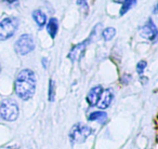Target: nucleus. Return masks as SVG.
I'll list each match as a JSON object with an SVG mask.
<instances>
[{
    "label": "nucleus",
    "instance_id": "f257e3e1",
    "mask_svg": "<svg viewBox=\"0 0 158 149\" xmlns=\"http://www.w3.org/2000/svg\"><path fill=\"white\" fill-rule=\"evenodd\" d=\"M36 89V77L33 70L23 69L19 72L14 83L15 93L21 99L27 101L31 99Z\"/></svg>",
    "mask_w": 158,
    "mask_h": 149
},
{
    "label": "nucleus",
    "instance_id": "f03ea898",
    "mask_svg": "<svg viewBox=\"0 0 158 149\" xmlns=\"http://www.w3.org/2000/svg\"><path fill=\"white\" fill-rule=\"evenodd\" d=\"M0 115L6 121H14L19 117V106L13 99H3L0 104Z\"/></svg>",
    "mask_w": 158,
    "mask_h": 149
},
{
    "label": "nucleus",
    "instance_id": "7ed1b4c3",
    "mask_svg": "<svg viewBox=\"0 0 158 149\" xmlns=\"http://www.w3.org/2000/svg\"><path fill=\"white\" fill-rule=\"evenodd\" d=\"M91 133H92V130H91L90 127L82 124V123H77L70 130V142L73 144H75V143H84L91 135Z\"/></svg>",
    "mask_w": 158,
    "mask_h": 149
},
{
    "label": "nucleus",
    "instance_id": "20e7f679",
    "mask_svg": "<svg viewBox=\"0 0 158 149\" xmlns=\"http://www.w3.org/2000/svg\"><path fill=\"white\" fill-rule=\"evenodd\" d=\"M19 26L16 18H6L0 22V40H7L14 35Z\"/></svg>",
    "mask_w": 158,
    "mask_h": 149
},
{
    "label": "nucleus",
    "instance_id": "39448f33",
    "mask_svg": "<svg viewBox=\"0 0 158 149\" xmlns=\"http://www.w3.org/2000/svg\"><path fill=\"white\" fill-rule=\"evenodd\" d=\"M35 43L31 35H22L14 44L16 53L20 55H26L34 50Z\"/></svg>",
    "mask_w": 158,
    "mask_h": 149
},
{
    "label": "nucleus",
    "instance_id": "423d86ee",
    "mask_svg": "<svg viewBox=\"0 0 158 149\" xmlns=\"http://www.w3.org/2000/svg\"><path fill=\"white\" fill-rule=\"evenodd\" d=\"M140 34L145 39L156 40V38H157V28H156V25L154 24L153 21L152 20L147 21L146 24L141 28Z\"/></svg>",
    "mask_w": 158,
    "mask_h": 149
},
{
    "label": "nucleus",
    "instance_id": "0eeeda50",
    "mask_svg": "<svg viewBox=\"0 0 158 149\" xmlns=\"http://www.w3.org/2000/svg\"><path fill=\"white\" fill-rule=\"evenodd\" d=\"M89 42H90V39H87V40H85L84 42H81V43L76 44V46L70 50V52L68 53V58H69L72 62H75V61H77V59L80 58L82 53H84L85 49H86L87 44H88Z\"/></svg>",
    "mask_w": 158,
    "mask_h": 149
},
{
    "label": "nucleus",
    "instance_id": "6e6552de",
    "mask_svg": "<svg viewBox=\"0 0 158 149\" xmlns=\"http://www.w3.org/2000/svg\"><path fill=\"white\" fill-rule=\"evenodd\" d=\"M102 89L101 86H97L94 88H92L90 91H89L88 95H87V102L90 106H97L98 102L100 99V96L102 94Z\"/></svg>",
    "mask_w": 158,
    "mask_h": 149
},
{
    "label": "nucleus",
    "instance_id": "1a4fd4ad",
    "mask_svg": "<svg viewBox=\"0 0 158 149\" xmlns=\"http://www.w3.org/2000/svg\"><path fill=\"white\" fill-rule=\"evenodd\" d=\"M112 101H113V92L112 90L107 89L105 91H102V94L100 96V99L98 102L97 106L99 108H101V109H105V108H107L110 105Z\"/></svg>",
    "mask_w": 158,
    "mask_h": 149
},
{
    "label": "nucleus",
    "instance_id": "9d476101",
    "mask_svg": "<svg viewBox=\"0 0 158 149\" xmlns=\"http://www.w3.org/2000/svg\"><path fill=\"white\" fill-rule=\"evenodd\" d=\"M57 29H59V22H57V20L54 18H50L48 25H47V30H48L49 35H50V37L52 39H54L55 36H56Z\"/></svg>",
    "mask_w": 158,
    "mask_h": 149
},
{
    "label": "nucleus",
    "instance_id": "9b49d317",
    "mask_svg": "<svg viewBox=\"0 0 158 149\" xmlns=\"http://www.w3.org/2000/svg\"><path fill=\"white\" fill-rule=\"evenodd\" d=\"M88 119L90 121H98L101 124H104L107 120V115L104 111H93L92 114L89 115Z\"/></svg>",
    "mask_w": 158,
    "mask_h": 149
},
{
    "label": "nucleus",
    "instance_id": "f8f14e48",
    "mask_svg": "<svg viewBox=\"0 0 158 149\" xmlns=\"http://www.w3.org/2000/svg\"><path fill=\"white\" fill-rule=\"evenodd\" d=\"M33 18L35 20V22L37 23V25L39 27H42L46 25L47 16H46V14L42 11H40V10H36V11L33 12Z\"/></svg>",
    "mask_w": 158,
    "mask_h": 149
},
{
    "label": "nucleus",
    "instance_id": "ddd939ff",
    "mask_svg": "<svg viewBox=\"0 0 158 149\" xmlns=\"http://www.w3.org/2000/svg\"><path fill=\"white\" fill-rule=\"evenodd\" d=\"M136 0H123V7H121L120 10V15H123L126 14L132 7L135 6Z\"/></svg>",
    "mask_w": 158,
    "mask_h": 149
},
{
    "label": "nucleus",
    "instance_id": "4468645a",
    "mask_svg": "<svg viewBox=\"0 0 158 149\" xmlns=\"http://www.w3.org/2000/svg\"><path fill=\"white\" fill-rule=\"evenodd\" d=\"M115 35H116V30H115V28H113V27L105 28L103 30V33H102V37H103V39L105 40V41L112 40L113 38L115 37Z\"/></svg>",
    "mask_w": 158,
    "mask_h": 149
},
{
    "label": "nucleus",
    "instance_id": "2eb2a0df",
    "mask_svg": "<svg viewBox=\"0 0 158 149\" xmlns=\"http://www.w3.org/2000/svg\"><path fill=\"white\" fill-rule=\"evenodd\" d=\"M54 96H55V86H54V81L52 79L49 82V101L53 102L54 101Z\"/></svg>",
    "mask_w": 158,
    "mask_h": 149
},
{
    "label": "nucleus",
    "instance_id": "dca6fc26",
    "mask_svg": "<svg viewBox=\"0 0 158 149\" xmlns=\"http://www.w3.org/2000/svg\"><path fill=\"white\" fill-rule=\"evenodd\" d=\"M147 66V63L145 61H140L138 63V65H136V71H138L139 74H142L143 71H144V69L146 68Z\"/></svg>",
    "mask_w": 158,
    "mask_h": 149
},
{
    "label": "nucleus",
    "instance_id": "f3484780",
    "mask_svg": "<svg viewBox=\"0 0 158 149\" xmlns=\"http://www.w3.org/2000/svg\"><path fill=\"white\" fill-rule=\"evenodd\" d=\"M87 2V0H77V5H85Z\"/></svg>",
    "mask_w": 158,
    "mask_h": 149
},
{
    "label": "nucleus",
    "instance_id": "a211bd4d",
    "mask_svg": "<svg viewBox=\"0 0 158 149\" xmlns=\"http://www.w3.org/2000/svg\"><path fill=\"white\" fill-rule=\"evenodd\" d=\"M42 66H44V68H47V66H48V64H47V59H46V58H42Z\"/></svg>",
    "mask_w": 158,
    "mask_h": 149
},
{
    "label": "nucleus",
    "instance_id": "6ab92c4d",
    "mask_svg": "<svg viewBox=\"0 0 158 149\" xmlns=\"http://www.w3.org/2000/svg\"><path fill=\"white\" fill-rule=\"evenodd\" d=\"M5 1H7V2H9V3H12V2H15L16 0H5Z\"/></svg>",
    "mask_w": 158,
    "mask_h": 149
},
{
    "label": "nucleus",
    "instance_id": "aec40b11",
    "mask_svg": "<svg viewBox=\"0 0 158 149\" xmlns=\"http://www.w3.org/2000/svg\"><path fill=\"white\" fill-rule=\"evenodd\" d=\"M115 2H118V3H123V0H114Z\"/></svg>",
    "mask_w": 158,
    "mask_h": 149
},
{
    "label": "nucleus",
    "instance_id": "412c9836",
    "mask_svg": "<svg viewBox=\"0 0 158 149\" xmlns=\"http://www.w3.org/2000/svg\"><path fill=\"white\" fill-rule=\"evenodd\" d=\"M0 69H1V68H0Z\"/></svg>",
    "mask_w": 158,
    "mask_h": 149
}]
</instances>
